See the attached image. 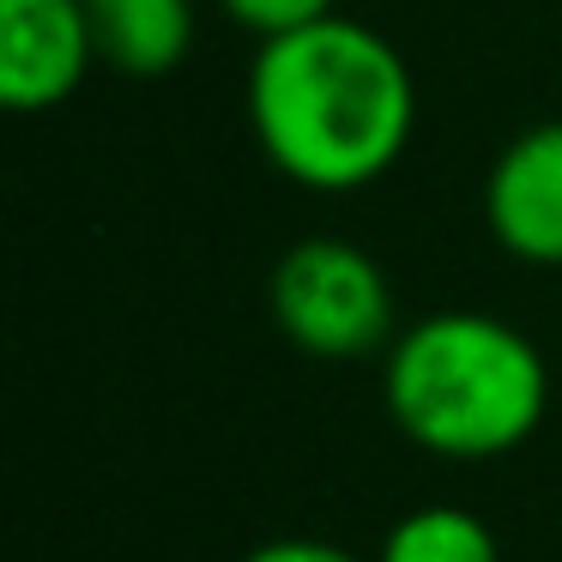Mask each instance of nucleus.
<instances>
[{
    "mask_svg": "<svg viewBox=\"0 0 562 562\" xmlns=\"http://www.w3.org/2000/svg\"><path fill=\"white\" fill-rule=\"evenodd\" d=\"M98 61L127 79H164L194 55V0H86Z\"/></svg>",
    "mask_w": 562,
    "mask_h": 562,
    "instance_id": "obj_6",
    "label": "nucleus"
},
{
    "mask_svg": "<svg viewBox=\"0 0 562 562\" xmlns=\"http://www.w3.org/2000/svg\"><path fill=\"white\" fill-rule=\"evenodd\" d=\"M248 127L284 182L308 194H357L412 146L417 79L375 25L333 13L255 49Z\"/></svg>",
    "mask_w": 562,
    "mask_h": 562,
    "instance_id": "obj_1",
    "label": "nucleus"
},
{
    "mask_svg": "<svg viewBox=\"0 0 562 562\" xmlns=\"http://www.w3.org/2000/svg\"><path fill=\"white\" fill-rule=\"evenodd\" d=\"M375 562H502V544L484 526V514L460 502H424L387 526Z\"/></svg>",
    "mask_w": 562,
    "mask_h": 562,
    "instance_id": "obj_7",
    "label": "nucleus"
},
{
    "mask_svg": "<svg viewBox=\"0 0 562 562\" xmlns=\"http://www.w3.org/2000/svg\"><path fill=\"white\" fill-rule=\"evenodd\" d=\"M484 224L520 267H562V122L520 127L484 176Z\"/></svg>",
    "mask_w": 562,
    "mask_h": 562,
    "instance_id": "obj_5",
    "label": "nucleus"
},
{
    "mask_svg": "<svg viewBox=\"0 0 562 562\" xmlns=\"http://www.w3.org/2000/svg\"><path fill=\"white\" fill-rule=\"evenodd\" d=\"M218 13L231 19V25H243L248 37L272 43V37H291V31H303V25H321V19H333L339 7H333V0H218Z\"/></svg>",
    "mask_w": 562,
    "mask_h": 562,
    "instance_id": "obj_8",
    "label": "nucleus"
},
{
    "mask_svg": "<svg viewBox=\"0 0 562 562\" xmlns=\"http://www.w3.org/2000/svg\"><path fill=\"white\" fill-rule=\"evenodd\" d=\"M243 562H375V557H357V550L333 544V538H267Z\"/></svg>",
    "mask_w": 562,
    "mask_h": 562,
    "instance_id": "obj_9",
    "label": "nucleus"
},
{
    "mask_svg": "<svg viewBox=\"0 0 562 562\" xmlns=\"http://www.w3.org/2000/svg\"><path fill=\"white\" fill-rule=\"evenodd\" d=\"M98 67L86 0H0V103L49 115Z\"/></svg>",
    "mask_w": 562,
    "mask_h": 562,
    "instance_id": "obj_4",
    "label": "nucleus"
},
{
    "mask_svg": "<svg viewBox=\"0 0 562 562\" xmlns=\"http://www.w3.org/2000/svg\"><path fill=\"white\" fill-rule=\"evenodd\" d=\"M272 327L321 363H357L400 339L393 284L369 248L345 236H303L267 279Z\"/></svg>",
    "mask_w": 562,
    "mask_h": 562,
    "instance_id": "obj_3",
    "label": "nucleus"
},
{
    "mask_svg": "<svg viewBox=\"0 0 562 562\" xmlns=\"http://www.w3.org/2000/svg\"><path fill=\"white\" fill-rule=\"evenodd\" d=\"M381 400L412 448L436 460H502L550 412V363L514 321L441 308L387 345Z\"/></svg>",
    "mask_w": 562,
    "mask_h": 562,
    "instance_id": "obj_2",
    "label": "nucleus"
}]
</instances>
